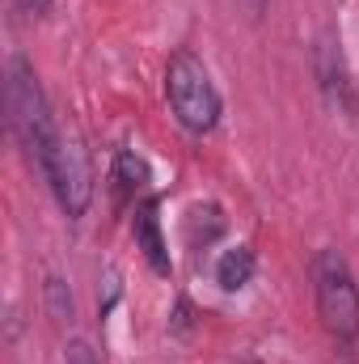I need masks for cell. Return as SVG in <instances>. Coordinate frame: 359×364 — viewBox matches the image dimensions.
I'll list each match as a JSON object with an SVG mask.
<instances>
[{"label":"cell","instance_id":"cell-4","mask_svg":"<svg viewBox=\"0 0 359 364\" xmlns=\"http://www.w3.org/2000/svg\"><path fill=\"white\" fill-rule=\"evenodd\" d=\"M38 174L47 178L55 203L64 208L68 220H81L93 203V166L89 149L81 144L77 132H60V140L51 144V153L38 161Z\"/></svg>","mask_w":359,"mask_h":364},{"label":"cell","instance_id":"cell-7","mask_svg":"<svg viewBox=\"0 0 359 364\" xmlns=\"http://www.w3.org/2000/svg\"><path fill=\"white\" fill-rule=\"evenodd\" d=\"M110 182H114V191H118V203H127L144 182H148V166L131 153V149H123L118 157H114V170H110Z\"/></svg>","mask_w":359,"mask_h":364},{"label":"cell","instance_id":"cell-2","mask_svg":"<svg viewBox=\"0 0 359 364\" xmlns=\"http://www.w3.org/2000/svg\"><path fill=\"white\" fill-rule=\"evenodd\" d=\"M165 97H170V110L190 136H207L220 127V114H224V97L211 81V68L190 51L178 47L165 64Z\"/></svg>","mask_w":359,"mask_h":364},{"label":"cell","instance_id":"cell-9","mask_svg":"<svg viewBox=\"0 0 359 364\" xmlns=\"http://www.w3.org/2000/svg\"><path fill=\"white\" fill-rule=\"evenodd\" d=\"M64 364H101V360H97L93 343H85V339H72V343H68V352H64Z\"/></svg>","mask_w":359,"mask_h":364},{"label":"cell","instance_id":"cell-10","mask_svg":"<svg viewBox=\"0 0 359 364\" xmlns=\"http://www.w3.org/2000/svg\"><path fill=\"white\" fill-rule=\"evenodd\" d=\"M17 9H21L26 17H47V13H51V0H17Z\"/></svg>","mask_w":359,"mask_h":364},{"label":"cell","instance_id":"cell-6","mask_svg":"<svg viewBox=\"0 0 359 364\" xmlns=\"http://www.w3.org/2000/svg\"><path fill=\"white\" fill-rule=\"evenodd\" d=\"M258 272V259H254V250L250 246H233V250H224L220 259H216V284L224 288V292H241L250 279Z\"/></svg>","mask_w":359,"mask_h":364},{"label":"cell","instance_id":"cell-5","mask_svg":"<svg viewBox=\"0 0 359 364\" xmlns=\"http://www.w3.org/2000/svg\"><path fill=\"white\" fill-rule=\"evenodd\" d=\"M131 233H136V246L144 250V259L157 267L161 275L174 272L170 263V246H165V233H161V199L148 195L136 203V220H131Z\"/></svg>","mask_w":359,"mask_h":364},{"label":"cell","instance_id":"cell-3","mask_svg":"<svg viewBox=\"0 0 359 364\" xmlns=\"http://www.w3.org/2000/svg\"><path fill=\"white\" fill-rule=\"evenodd\" d=\"M313 301H317V318L321 326L338 339V343H355L359 339V284L347 259L338 250H317L313 259Z\"/></svg>","mask_w":359,"mask_h":364},{"label":"cell","instance_id":"cell-11","mask_svg":"<svg viewBox=\"0 0 359 364\" xmlns=\"http://www.w3.org/2000/svg\"><path fill=\"white\" fill-rule=\"evenodd\" d=\"M237 4H241L250 17H263V13H267V0H237Z\"/></svg>","mask_w":359,"mask_h":364},{"label":"cell","instance_id":"cell-1","mask_svg":"<svg viewBox=\"0 0 359 364\" xmlns=\"http://www.w3.org/2000/svg\"><path fill=\"white\" fill-rule=\"evenodd\" d=\"M4 110H9V127L17 136V144L26 149V157L38 166L51 144L60 140V119L47 102V90L34 73V64L26 55H9V68H4Z\"/></svg>","mask_w":359,"mask_h":364},{"label":"cell","instance_id":"cell-8","mask_svg":"<svg viewBox=\"0 0 359 364\" xmlns=\"http://www.w3.org/2000/svg\"><path fill=\"white\" fill-rule=\"evenodd\" d=\"M43 301H47V314H51L60 326L77 318V301H72V288H68L64 275H47V284H43Z\"/></svg>","mask_w":359,"mask_h":364}]
</instances>
